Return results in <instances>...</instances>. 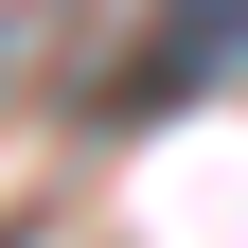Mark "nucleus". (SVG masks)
Here are the masks:
<instances>
[{
  "instance_id": "f257e3e1",
  "label": "nucleus",
  "mask_w": 248,
  "mask_h": 248,
  "mask_svg": "<svg viewBox=\"0 0 248 248\" xmlns=\"http://www.w3.org/2000/svg\"><path fill=\"white\" fill-rule=\"evenodd\" d=\"M213 71H248V0H160V36L107 71V124H160L177 89H213Z\"/></svg>"
},
{
  "instance_id": "f03ea898",
  "label": "nucleus",
  "mask_w": 248,
  "mask_h": 248,
  "mask_svg": "<svg viewBox=\"0 0 248 248\" xmlns=\"http://www.w3.org/2000/svg\"><path fill=\"white\" fill-rule=\"evenodd\" d=\"M0 89H18V18H0Z\"/></svg>"
}]
</instances>
